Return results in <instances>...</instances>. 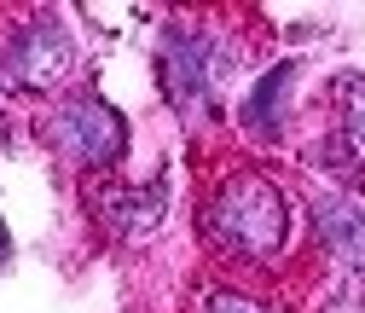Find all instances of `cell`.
Wrapping results in <instances>:
<instances>
[{
    "label": "cell",
    "instance_id": "6da1fadb",
    "mask_svg": "<svg viewBox=\"0 0 365 313\" xmlns=\"http://www.w3.org/2000/svg\"><path fill=\"white\" fill-rule=\"evenodd\" d=\"M209 232L220 250H232V255H272L284 244L290 232V215H284V197L279 186H267L255 180V174H238V180H226L209 203Z\"/></svg>",
    "mask_w": 365,
    "mask_h": 313
},
{
    "label": "cell",
    "instance_id": "7a4b0ae2",
    "mask_svg": "<svg viewBox=\"0 0 365 313\" xmlns=\"http://www.w3.org/2000/svg\"><path fill=\"white\" fill-rule=\"evenodd\" d=\"M47 140H53L64 157H76V163H116L122 145H128V122H122L105 99L81 93V99H64V105L47 116Z\"/></svg>",
    "mask_w": 365,
    "mask_h": 313
},
{
    "label": "cell",
    "instance_id": "3957f363",
    "mask_svg": "<svg viewBox=\"0 0 365 313\" xmlns=\"http://www.w3.org/2000/svg\"><path fill=\"white\" fill-rule=\"evenodd\" d=\"M215 70H220V58L209 47V35H197V29L163 35V81L180 111H203V99L215 93Z\"/></svg>",
    "mask_w": 365,
    "mask_h": 313
},
{
    "label": "cell",
    "instance_id": "277c9868",
    "mask_svg": "<svg viewBox=\"0 0 365 313\" xmlns=\"http://www.w3.org/2000/svg\"><path fill=\"white\" fill-rule=\"evenodd\" d=\"M70 64H76V41H70V29H64L53 12L29 18V24L12 35V76H18L24 87H53Z\"/></svg>",
    "mask_w": 365,
    "mask_h": 313
},
{
    "label": "cell",
    "instance_id": "5b68a950",
    "mask_svg": "<svg viewBox=\"0 0 365 313\" xmlns=\"http://www.w3.org/2000/svg\"><path fill=\"white\" fill-rule=\"evenodd\" d=\"M163 209H168V192H163V186H110V192H99L105 227H110L116 238H133V244H140L157 220H163Z\"/></svg>",
    "mask_w": 365,
    "mask_h": 313
},
{
    "label": "cell",
    "instance_id": "8992f818",
    "mask_svg": "<svg viewBox=\"0 0 365 313\" xmlns=\"http://www.w3.org/2000/svg\"><path fill=\"white\" fill-rule=\"evenodd\" d=\"M313 220H319V238H325V250L331 255H342V261H365V203H354V197H319L313 203Z\"/></svg>",
    "mask_w": 365,
    "mask_h": 313
},
{
    "label": "cell",
    "instance_id": "52a82bcc",
    "mask_svg": "<svg viewBox=\"0 0 365 313\" xmlns=\"http://www.w3.org/2000/svg\"><path fill=\"white\" fill-rule=\"evenodd\" d=\"M296 81V64H272L261 81H255V93L244 99V128H255V133H279V116H284V87Z\"/></svg>",
    "mask_w": 365,
    "mask_h": 313
},
{
    "label": "cell",
    "instance_id": "ba28073f",
    "mask_svg": "<svg viewBox=\"0 0 365 313\" xmlns=\"http://www.w3.org/2000/svg\"><path fill=\"white\" fill-rule=\"evenodd\" d=\"M348 140L365 157V81H354V93H348Z\"/></svg>",
    "mask_w": 365,
    "mask_h": 313
},
{
    "label": "cell",
    "instance_id": "9c48e42d",
    "mask_svg": "<svg viewBox=\"0 0 365 313\" xmlns=\"http://www.w3.org/2000/svg\"><path fill=\"white\" fill-rule=\"evenodd\" d=\"M209 313H267V307H261V302H250V296L220 290V296H209Z\"/></svg>",
    "mask_w": 365,
    "mask_h": 313
},
{
    "label": "cell",
    "instance_id": "30bf717a",
    "mask_svg": "<svg viewBox=\"0 0 365 313\" xmlns=\"http://www.w3.org/2000/svg\"><path fill=\"white\" fill-rule=\"evenodd\" d=\"M6 250H12V238H6V227H0V261H6Z\"/></svg>",
    "mask_w": 365,
    "mask_h": 313
}]
</instances>
